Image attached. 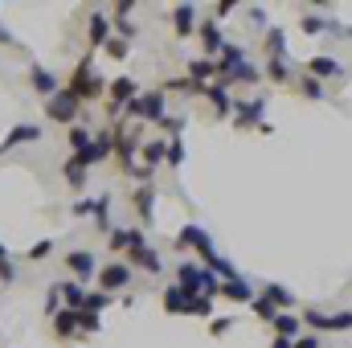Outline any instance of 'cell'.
<instances>
[{
	"label": "cell",
	"mask_w": 352,
	"mask_h": 348,
	"mask_svg": "<svg viewBox=\"0 0 352 348\" xmlns=\"http://www.w3.org/2000/svg\"><path fill=\"white\" fill-rule=\"evenodd\" d=\"M0 45H16V37H12V33H8L4 25H0Z\"/></svg>",
	"instance_id": "obj_45"
},
{
	"label": "cell",
	"mask_w": 352,
	"mask_h": 348,
	"mask_svg": "<svg viewBox=\"0 0 352 348\" xmlns=\"http://www.w3.org/2000/svg\"><path fill=\"white\" fill-rule=\"evenodd\" d=\"M332 29V21L328 17H316V12H307L303 17V33H328Z\"/></svg>",
	"instance_id": "obj_33"
},
{
	"label": "cell",
	"mask_w": 352,
	"mask_h": 348,
	"mask_svg": "<svg viewBox=\"0 0 352 348\" xmlns=\"http://www.w3.org/2000/svg\"><path fill=\"white\" fill-rule=\"evenodd\" d=\"M54 336H62V340H70V336H78V312H70V307H62V312L54 316Z\"/></svg>",
	"instance_id": "obj_20"
},
{
	"label": "cell",
	"mask_w": 352,
	"mask_h": 348,
	"mask_svg": "<svg viewBox=\"0 0 352 348\" xmlns=\"http://www.w3.org/2000/svg\"><path fill=\"white\" fill-rule=\"evenodd\" d=\"M131 266H140V270H148V274H160L164 270V262H160V254L148 246V242H140L135 250H131Z\"/></svg>",
	"instance_id": "obj_13"
},
{
	"label": "cell",
	"mask_w": 352,
	"mask_h": 348,
	"mask_svg": "<svg viewBox=\"0 0 352 348\" xmlns=\"http://www.w3.org/2000/svg\"><path fill=\"white\" fill-rule=\"evenodd\" d=\"M140 156H144V173H152L156 164H164V156H168V140H148V144H140Z\"/></svg>",
	"instance_id": "obj_14"
},
{
	"label": "cell",
	"mask_w": 352,
	"mask_h": 348,
	"mask_svg": "<svg viewBox=\"0 0 352 348\" xmlns=\"http://www.w3.org/2000/svg\"><path fill=\"white\" fill-rule=\"evenodd\" d=\"M201 41H205V54H213V62H217V54L226 50L221 25H217V21H205V25H201Z\"/></svg>",
	"instance_id": "obj_17"
},
{
	"label": "cell",
	"mask_w": 352,
	"mask_h": 348,
	"mask_svg": "<svg viewBox=\"0 0 352 348\" xmlns=\"http://www.w3.org/2000/svg\"><path fill=\"white\" fill-rule=\"evenodd\" d=\"M94 279H98V291L115 295V291H123L131 283V262H107V266H98Z\"/></svg>",
	"instance_id": "obj_6"
},
{
	"label": "cell",
	"mask_w": 352,
	"mask_h": 348,
	"mask_svg": "<svg viewBox=\"0 0 352 348\" xmlns=\"http://www.w3.org/2000/svg\"><path fill=\"white\" fill-rule=\"evenodd\" d=\"M45 312H50V316L62 312V291H58V287H50V295H45Z\"/></svg>",
	"instance_id": "obj_39"
},
{
	"label": "cell",
	"mask_w": 352,
	"mask_h": 348,
	"mask_svg": "<svg viewBox=\"0 0 352 348\" xmlns=\"http://www.w3.org/2000/svg\"><path fill=\"white\" fill-rule=\"evenodd\" d=\"M173 29L180 33V37H192V33H197V8H192V4L173 8Z\"/></svg>",
	"instance_id": "obj_16"
},
{
	"label": "cell",
	"mask_w": 352,
	"mask_h": 348,
	"mask_svg": "<svg viewBox=\"0 0 352 348\" xmlns=\"http://www.w3.org/2000/svg\"><path fill=\"white\" fill-rule=\"evenodd\" d=\"M217 295H226V299H234V303H250V299H254V287L242 283V279H234V283H221Z\"/></svg>",
	"instance_id": "obj_22"
},
{
	"label": "cell",
	"mask_w": 352,
	"mask_h": 348,
	"mask_svg": "<svg viewBox=\"0 0 352 348\" xmlns=\"http://www.w3.org/2000/svg\"><path fill=\"white\" fill-rule=\"evenodd\" d=\"M152 201H156V188H152V184H140V188H135V213H140L144 226L152 221Z\"/></svg>",
	"instance_id": "obj_23"
},
{
	"label": "cell",
	"mask_w": 352,
	"mask_h": 348,
	"mask_svg": "<svg viewBox=\"0 0 352 348\" xmlns=\"http://www.w3.org/2000/svg\"><path fill=\"white\" fill-rule=\"evenodd\" d=\"M184 312H192V316H209V299H188Z\"/></svg>",
	"instance_id": "obj_41"
},
{
	"label": "cell",
	"mask_w": 352,
	"mask_h": 348,
	"mask_svg": "<svg viewBox=\"0 0 352 348\" xmlns=\"http://www.w3.org/2000/svg\"><path fill=\"white\" fill-rule=\"evenodd\" d=\"M176 287L188 295V299H213L217 295V274L209 266H197V262H180L176 266Z\"/></svg>",
	"instance_id": "obj_1"
},
{
	"label": "cell",
	"mask_w": 352,
	"mask_h": 348,
	"mask_svg": "<svg viewBox=\"0 0 352 348\" xmlns=\"http://www.w3.org/2000/svg\"><path fill=\"white\" fill-rule=\"evenodd\" d=\"M16 279V266H12V259H4L0 262V283H12Z\"/></svg>",
	"instance_id": "obj_42"
},
{
	"label": "cell",
	"mask_w": 352,
	"mask_h": 348,
	"mask_svg": "<svg viewBox=\"0 0 352 348\" xmlns=\"http://www.w3.org/2000/svg\"><path fill=\"white\" fill-rule=\"evenodd\" d=\"M135 94H140V83H135V78H115V83H107L111 111H119V107H131V102H135Z\"/></svg>",
	"instance_id": "obj_7"
},
{
	"label": "cell",
	"mask_w": 352,
	"mask_h": 348,
	"mask_svg": "<svg viewBox=\"0 0 352 348\" xmlns=\"http://www.w3.org/2000/svg\"><path fill=\"white\" fill-rule=\"evenodd\" d=\"M266 78H270V83H291L287 62H283V58H266Z\"/></svg>",
	"instance_id": "obj_30"
},
{
	"label": "cell",
	"mask_w": 352,
	"mask_h": 348,
	"mask_svg": "<svg viewBox=\"0 0 352 348\" xmlns=\"http://www.w3.org/2000/svg\"><path fill=\"white\" fill-rule=\"evenodd\" d=\"M156 127H168L173 135H180V131H184V119H180V115H164V119H160Z\"/></svg>",
	"instance_id": "obj_40"
},
{
	"label": "cell",
	"mask_w": 352,
	"mask_h": 348,
	"mask_svg": "<svg viewBox=\"0 0 352 348\" xmlns=\"http://www.w3.org/2000/svg\"><path fill=\"white\" fill-rule=\"evenodd\" d=\"M205 98H209V102H213V111H217V119H226V115H230V111H234V102H230V87H226V83H221V78H217V83H209V87H205Z\"/></svg>",
	"instance_id": "obj_11"
},
{
	"label": "cell",
	"mask_w": 352,
	"mask_h": 348,
	"mask_svg": "<svg viewBox=\"0 0 352 348\" xmlns=\"http://www.w3.org/2000/svg\"><path fill=\"white\" fill-rule=\"evenodd\" d=\"M176 250H197V254H205V250H213V242H209V234H205L201 226H184V230L176 234Z\"/></svg>",
	"instance_id": "obj_8"
},
{
	"label": "cell",
	"mask_w": 352,
	"mask_h": 348,
	"mask_svg": "<svg viewBox=\"0 0 352 348\" xmlns=\"http://www.w3.org/2000/svg\"><path fill=\"white\" fill-rule=\"evenodd\" d=\"M263 299H266V303H270V307H278V312L295 303V295H291L287 287H278V283H266V287H263Z\"/></svg>",
	"instance_id": "obj_25"
},
{
	"label": "cell",
	"mask_w": 352,
	"mask_h": 348,
	"mask_svg": "<svg viewBox=\"0 0 352 348\" xmlns=\"http://www.w3.org/2000/svg\"><path fill=\"white\" fill-rule=\"evenodd\" d=\"M62 173H66V184H70V188H87V168H82L74 156L66 160V168H62Z\"/></svg>",
	"instance_id": "obj_28"
},
{
	"label": "cell",
	"mask_w": 352,
	"mask_h": 348,
	"mask_svg": "<svg viewBox=\"0 0 352 348\" xmlns=\"http://www.w3.org/2000/svg\"><path fill=\"white\" fill-rule=\"evenodd\" d=\"M295 345V340H287V336H274V340H270V348H291Z\"/></svg>",
	"instance_id": "obj_46"
},
{
	"label": "cell",
	"mask_w": 352,
	"mask_h": 348,
	"mask_svg": "<svg viewBox=\"0 0 352 348\" xmlns=\"http://www.w3.org/2000/svg\"><path fill=\"white\" fill-rule=\"evenodd\" d=\"M58 291H62V307H70V312H78L87 303V287L82 283H62Z\"/></svg>",
	"instance_id": "obj_24"
},
{
	"label": "cell",
	"mask_w": 352,
	"mask_h": 348,
	"mask_svg": "<svg viewBox=\"0 0 352 348\" xmlns=\"http://www.w3.org/2000/svg\"><path fill=\"white\" fill-rule=\"evenodd\" d=\"M111 29H119V37L127 41V37H135V25L127 21V17H111Z\"/></svg>",
	"instance_id": "obj_38"
},
{
	"label": "cell",
	"mask_w": 352,
	"mask_h": 348,
	"mask_svg": "<svg viewBox=\"0 0 352 348\" xmlns=\"http://www.w3.org/2000/svg\"><path fill=\"white\" fill-rule=\"evenodd\" d=\"M8 259V246H4V242H0V262Z\"/></svg>",
	"instance_id": "obj_47"
},
{
	"label": "cell",
	"mask_w": 352,
	"mask_h": 348,
	"mask_svg": "<svg viewBox=\"0 0 352 348\" xmlns=\"http://www.w3.org/2000/svg\"><path fill=\"white\" fill-rule=\"evenodd\" d=\"M29 83H33V90H37V94H45V98L62 90L58 74H54V70H45V66H33V70H29Z\"/></svg>",
	"instance_id": "obj_12"
},
{
	"label": "cell",
	"mask_w": 352,
	"mask_h": 348,
	"mask_svg": "<svg viewBox=\"0 0 352 348\" xmlns=\"http://www.w3.org/2000/svg\"><path fill=\"white\" fill-rule=\"evenodd\" d=\"M107 242H111V250H115V254H119V250H127V254H131V250L144 242V234H140V230H115V226H111Z\"/></svg>",
	"instance_id": "obj_15"
},
{
	"label": "cell",
	"mask_w": 352,
	"mask_h": 348,
	"mask_svg": "<svg viewBox=\"0 0 352 348\" xmlns=\"http://www.w3.org/2000/svg\"><path fill=\"white\" fill-rule=\"evenodd\" d=\"M66 266L78 274V283H82V287H87L90 279L98 274V262H94V254H90V250H70V254H66Z\"/></svg>",
	"instance_id": "obj_9"
},
{
	"label": "cell",
	"mask_w": 352,
	"mask_h": 348,
	"mask_svg": "<svg viewBox=\"0 0 352 348\" xmlns=\"http://www.w3.org/2000/svg\"><path fill=\"white\" fill-rule=\"evenodd\" d=\"M78 111H82V102H78V98H74L66 87L58 90V94H50V98H45V115H50L54 123H74V119H78Z\"/></svg>",
	"instance_id": "obj_5"
},
{
	"label": "cell",
	"mask_w": 352,
	"mask_h": 348,
	"mask_svg": "<svg viewBox=\"0 0 352 348\" xmlns=\"http://www.w3.org/2000/svg\"><path fill=\"white\" fill-rule=\"evenodd\" d=\"M66 90H70L78 102H90V98L107 94V83L94 74V58H90V54L82 58V62H78V66H74V78H70V87H66Z\"/></svg>",
	"instance_id": "obj_2"
},
{
	"label": "cell",
	"mask_w": 352,
	"mask_h": 348,
	"mask_svg": "<svg viewBox=\"0 0 352 348\" xmlns=\"http://www.w3.org/2000/svg\"><path fill=\"white\" fill-rule=\"evenodd\" d=\"M270 328H274V336L295 340V336H299V328H303V320H299V316H291V312H278V316L270 320Z\"/></svg>",
	"instance_id": "obj_21"
},
{
	"label": "cell",
	"mask_w": 352,
	"mask_h": 348,
	"mask_svg": "<svg viewBox=\"0 0 352 348\" xmlns=\"http://www.w3.org/2000/svg\"><path fill=\"white\" fill-rule=\"evenodd\" d=\"M87 33H90V45H107V37H111V17H107V12H90Z\"/></svg>",
	"instance_id": "obj_19"
},
{
	"label": "cell",
	"mask_w": 352,
	"mask_h": 348,
	"mask_svg": "<svg viewBox=\"0 0 352 348\" xmlns=\"http://www.w3.org/2000/svg\"><path fill=\"white\" fill-rule=\"evenodd\" d=\"M295 87L303 90L307 98H324V94H328V90H324V83H320V78H311V74H307V78H299Z\"/></svg>",
	"instance_id": "obj_34"
},
{
	"label": "cell",
	"mask_w": 352,
	"mask_h": 348,
	"mask_svg": "<svg viewBox=\"0 0 352 348\" xmlns=\"http://www.w3.org/2000/svg\"><path fill=\"white\" fill-rule=\"evenodd\" d=\"M82 307L98 316V312H107V307H111V295H107V291H87V303H82Z\"/></svg>",
	"instance_id": "obj_31"
},
{
	"label": "cell",
	"mask_w": 352,
	"mask_h": 348,
	"mask_svg": "<svg viewBox=\"0 0 352 348\" xmlns=\"http://www.w3.org/2000/svg\"><path fill=\"white\" fill-rule=\"evenodd\" d=\"M0 156H4V152H0Z\"/></svg>",
	"instance_id": "obj_48"
},
{
	"label": "cell",
	"mask_w": 352,
	"mask_h": 348,
	"mask_svg": "<svg viewBox=\"0 0 352 348\" xmlns=\"http://www.w3.org/2000/svg\"><path fill=\"white\" fill-rule=\"evenodd\" d=\"M33 140H41V127L37 123H16L8 135H4V144H0V152H12L16 144H33Z\"/></svg>",
	"instance_id": "obj_10"
},
{
	"label": "cell",
	"mask_w": 352,
	"mask_h": 348,
	"mask_svg": "<svg viewBox=\"0 0 352 348\" xmlns=\"http://www.w3.org/2000/svg\"><path fill=\"white\" fill-rule=\"evenodd\" d=\"M307 74H311V78H336V74H344V66H340L336 58H324V54H316V58L307 62Z\"/></svg>",
	"instance_id": "obj_18"
},
{
	"label": "cell",
	"mask_w": 352,
	"mask_h": 348,
	"mask_svg": "<svg viewBox=\"0 0 352 348\" xmlns=\"http://www.w3.org/2000/svg\"><path fill=\"white\" fill-rule=\"evenodd\" d=\"M234 111H238V123H242V127H250V123H258V119H263V98H258V102H238Z\"/></svg>",
	"instance_id": "obj_27"
},
{
	"label": "cell",
	"mask_w": 352,
	"mask_h": 348,
	"mask_svg": "<svg viewBox=\"0 0 352 348\" xmlns=\"http://www.w3.org/2000/svg\"><path fill=\"white\" fill-rule=\"evenodd\" d=\"M291 348H324V345H320V336H295Z\"/></svg>",
	"instance_id": "obj_44"
},
{
	"label": "cell",
	"mask_w": 352,
	"mask_h": 348,
	"mask_svg": "<svg viewBox=\"0 0 352 348\" xmlns=\"http://www.w3.org/2000/svg\"><path fill=\"white\" fill-rule=\"evenodd\" d=\"M127 115L135 123H160L168 111H164V90H148V94H135V102L127 107Z\"/></svg>",
	"instance_id": "obj_3"
},
{
	"label": "cell",
	"mask_w": 352,
	"mask_h": 348,
	"mask_svg": "<svg viewBox=\"0 0 352 348\" xmlns=\"http://www.w3.org/2000/svg\"><path fill=\"white\" fill-rule=\"evenodd\" d=\"M102 50H107V58H115V62H123V58H127V41H123V37H107V45H102Z\"/></svg>",
	"instance_id": "obj_36"
},
{
	"label": "cell",
	"mask_w": 352,
	"mask_h": 348,
	"mask_svg": "<svg viewBox=\"0 0 352 348\" xmlns=\"http://www.w3.org/2000/svg\"><path fill=\"white\" fill-rule=\"evenodd\" d=\"M283 50H287L283 29H266V58H283Z\"/></svg>",
	"instance_id": "obj_29"
},
{
	"label": "cell",
	"mask_w": 352,
	"mask_h": 348,
	"mask_svg": "<svg viewBox=\"0 0 352 348\" xmlns=\"http://www.w3.org/2000/svg\"><path fill=\"white\" fill-rule=\"evenodd\" d=\"M184 307H188V295L173 283V287L164 291V312H168V316H184Z\"/></svg>",
	"instance_id": "obj_26"
},
{
	"label": "cell",
	"mask_w": 352,
	"mask_h": 348,
	"mask_svg": "<svg viewBox=\"0 0 352 348\" xmlns=\"http://www.w3.org/2000/svg\"><path fill=\"white\" fill-rule=\"evenodd\" d=\"M250 307H254V312H258V320H266V324H270V320H274V316H278V307H270V303H266V299H258V295H254V299H250Z\"/></svg>",
	"instance_id": "obj_37"
},
{
	"label": "cell",
	"mask_w": 352,
	"mask_h": 348,
	"mask_svg": "<svg viewBox=\"0 0 352 348\" xmlns=\"http://www.w3.org/2000/svg\"><path fill=\"white\" fill-rule=\"evenodd\" d=\"M50 254H54V242H50V238H41V242H33V246L25 250V259H29V262H41V259H50Z\"/></svg>",
	"instance_id": "obj_32"
},
{
	"label": "cell",
	"mask_w": 352,
	"mask_h": 348,
	"mask_svg": "<svg viewBox=\"0 0 352 348\" xmlns=\"http://www.w3.org/2000/svg\"><path fill=\"white\" fill-rule=\"evenodd\" d=\"M307 328H316V332H352V312H303L299 316Z\"/></svg>",
	"instance_id": "obj_4"
},
{
	"label": "cell",
	"mask_w": 352,
	"mask_h": 348,
	"mask_svg": "<svg viewBox=\"0 0 352 348\" xmlns=\"http://www.w3.org/2000/svg\"><path fill=\"white\" fill-rule=\"evenodd\" d=\"M230 328H234V320H213V324H209V332H213V336H226Z\"/></svg>",
	"instance_id": "obj_43"
},
{
	"label": "cell",
	"mask_w": 352,
	"mask_h": 348,
	"mask_svg": "<svg viewBox=\"0 0 352 348\" xmlns=\"http://www.w3.org/2000/svg\"><path fill=\"white\" fill-rule=\"evenodd\" d=\"M164 160H168L173 168H180V164H184V140H180V135H173V140H168V156H164Z\"/></svg>",
	"instance_id": "obj_35"
}]
</instances>
